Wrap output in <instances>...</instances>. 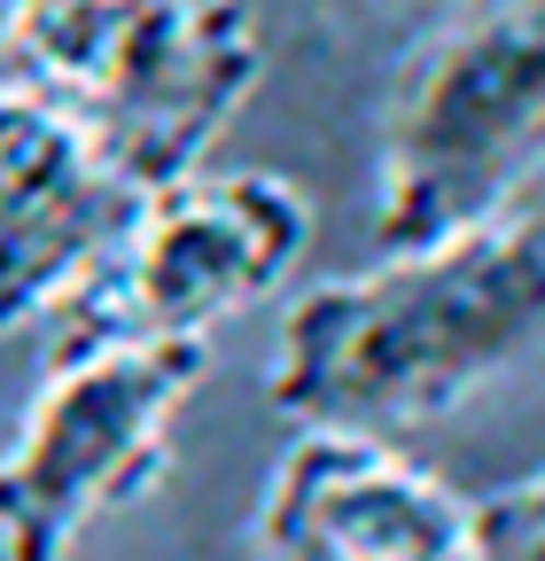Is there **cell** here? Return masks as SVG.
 <instances>
[{"mask_svg":"<svg viewBox=\"0 0 545 561\" xmlns=\"http://www.w3.org/2000/svg\"><path fill=\"white\" fill-rule=\"evenodd\" d=\"M467 561H545V460L467 500Z\"/></svg>","mask_w":545,"mask_h":561,"instance_id":"cell-8","label":"cell"},{"mask_svg":"<svg viewBox=\"0 0 545 561\" xmlns=\"http://www.w3.org/2000/svg\"><path fill=\"white\" fill-rule=\"evenodd\" d=\"M545 172V0H452L405 47L374 133V250L491 227Z\"/></svg>","mask_w":545,"mask_h":561,"instance_id":"cell-3","label":"cell"},{"mask_svg":"<svg viewBox=\"0 0 545 561\" xmlns=\"http://www.w3.org/2000/svg\"><path fill=\"white\" fill-rule=\"evenodd\" d=\"M257 561H467V500L397 437L297 430L250 507Z\"/></svg>","mask_w":545,"mask_h":561,"instance_id":"cell-6","label":"cell"},{"mask_svg":"<svg viewBox=\"0 0 545 561\" xmlns=\"http://www.w3.org/2000/svg\"><path fill=\"white\" fill-rule=\"evenodd\" d=\"M265 79L250 0H9L0 87L32 94L132 187L156 195L219 157Z\"/></svg>","mask_w":545,"mask_h":561,"instance_id":"cell-2","label":"cell"},{"mask_svg":"<svg viewBox=\"0 0 545 561\" xmlns=\"http://www.w3.org/2000/svg\"><path fill=\"white\" fill-rule=\"evenodd\" d=\"M132 203L141 195L86 149L79 125L0 87V335L71 312L109 265Z\"/></svg>","mask_w":545,"mask_h":561,"instance_id":"cell-7","label":"cell"},{"mask_svg":"<svg viewBox=\"0 0 545 561\" xmlns=\"http://www.w3.org/2000/svg\"><path fill=\"white\" fill-rule=\"evenodd\" d=\"M312 250V203L281 172L202 164L132 203L109 265L55 312V343H202L211 328L272 305Z\"/></svg>","mask_w":545,"mask_h":561,"instance_id":"cell-5","label":"cell"},{"mask_svg":"<svg viewBox=\"0 0 545 561\" xmlns=\"http://www.w3.org/2000/svg\"><path fill=\"white\" fill-rule=\"evenodd\" d=\"M202 367V343H55L0 437V561H71L94 523L141 500Z\"/></svg>","mask_w":545,"mask_h":561,"instance_id":"cell-4","label":"cell"},{"mask_svg":"<svg viewBox=\"0 0 545 561\" xmlns=\"http://www.w3.org/2000/svg\"><path fill=\"white\" fill-rule=\"evenodd\" d=\"M545 343V219L467 227L281 305L265 405L289 430L397 437L460 413Z\"/></svg>","mask_w":545,"mask_h":561,"instance_id":"cell-1","label":"cell"},{"mask_svg":"<svg viewBox=\"0 0 545 561\" xmlns=\"http://www.w3.org/2000/svg\"><path fill=\"white\" fill-rule=\"evenodd\" d=\"M374 9H452V0H374Z\"/></svg>","mask_w":545,"mask_h":561,"instance_id":"cell-9","label":"cell"}]
</instances>
